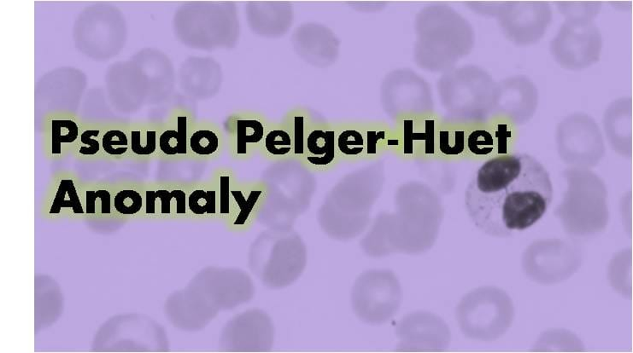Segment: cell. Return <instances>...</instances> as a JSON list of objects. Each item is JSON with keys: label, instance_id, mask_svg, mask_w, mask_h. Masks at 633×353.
<instances>
[{"label": "cell", "instance_id": "4", "mask_svg": "<svg viewBox=\"0 0 633 353\" xmlns=\"http://www.w3.org/2000/svg\"><path fill=\"white\" fill-rule=\"evenodd\" d=\"M72 208L75 214H85L83 205L74 181L71 180H62L59 184L57 194L51 205L50 214H58L60 213L62 208Z\"/></svg>", "mask_w": 633, "mask_h": 353}, {"label": "cell", "instance_id": "9", "mask_svg": "<svg viewBox=\"0 0 633 353\" xmlns=\"http://www.w3.org/2000/svg\"><path fill=\"white\" fill-rule=\"evenodd\" d=\"M190 146L195 154L210 155L219 148V139L216 132L209 129L196 131L190 139Z\"/></svg>", "mask_w": 633, "mask_h": 353}, {"label": "cell", "instance_id": "5", "mask_svg": "<svg viewBox=\"0 0 633 353\" xmlns=\"http://www.w3.org/2000/svg\"><path fill=\"white\" fill-rule=\"evenodd\" d=\"M264 136V126L257 120L237 121V154L246 155L248 144L260 142Z\"/></svg>", "mask_w": 633, "mask_h": 353}, {"label": "cell", "instance_id": "14", "mask_svg": "<svg viewBox=\"0 0 633 353\" xmlns=\"http://www.w3.org/2000/svg\"><path fill=\"white\" fill-rule=\"evenodd\" d=\"M267 150L273 155H286L292 150V139L285 130H272L266 136Z\"/></svg>", "mask_w": 633, "mask_h": 353}, {"label": "cell", "instance_id": "16", "mask_svg": "<svg viewBox=\"0 0 633 353\" xmlns=\"http://www.w3.org/2000/svg\"><path fill=\"white\" fill-rule=\"evenodd\" d=\"M103 150L111 155H124L128 151V140L127 135L119 130H111L103 137Z\"/></svg>", "mask_w": 633, "mask_h": 353}, {"label": "cell", "instance_id": "12", "mask_svg": "<svg viewBox=\"0 0 633 353\" xmlns=\"http://www.w3.org/2000/svg\"><path fill=\"white\" fill-rule=\"evenodd\" d=\"M114 206L118 213L132 215L139 213L143 206L142 195L136 191L128 189L117 193L114 200Z\"/></svg>", "mask_w": 633, "mask_h": 353}, {"label": "cell", "instance_id": "2", "mask_svg": "<svg viewBox=\"0 0 633 353\" xmlns=\"http://www.w3.org/2000/svg\"><path fill=\"white\" fill-rule=\"evenodd\" d=\"M310 153L307 159L311 164L327 166L335 158V133L325 130H314L307 139Z\"/></svg>", "mask_w": 633, "mask_h": 353}, {"label": "cell", "instance_id": "3", "mask_svg": "<svg viewBox=\"0 0 633 353\" xmlns=\"http://www.w3.org/2000/svg\"><path fill=\"white\" fill-rule=\"evenodd\" d=\"M187 117L177 118V130H167L159 139L160 150L165 155H186L187 153Z\"/></svg>", "mask_w": 633, "mask_h": 353}, {"label": "cell", "instance_id": "19", "mask_svg": "<svg viewBox=\"0 0 633 353\" xmlns=\"http://www.w3.org/2000/svg\"><path fill=\"white\" fill-rule=\"evenodd\" d=\"M100 132L99 130H87L81 136V143L85 146L81 147L79 152L84 155H94L97 154L99 150V141L92 139L94 137H99Z\"/></svg>", "mask_w": 633, "mask_h": 353}, {"label": "cell", "instance_id": "7", "mask_svg": "<svg viewBox=\"0 0 633 353\" xmlns=\"http://www.w3.org/2000/svg\"><path fill=\"white\" fill-rule=\"evenodd\" d=\"M262 193V191H231L233 198L239 207V213L233 225H246Z\"/></svg>", "mask_w": 633, "mask_h": 353}, {"label": "cell", "instance_id": "20", "mask_svg": "<svg viewBox=\"0 0 633 353\" xmlns=\"http://www.w3.org/2000/svg\"><path fill=\"white\" fill-rule=\"evenodd\" d=\"M220 213L221 214H228L230 213V177H220Z\"/></svg>", "mask_w": 633, "mask_h": 353}, {"label": "cell", "instance_id": "11", "mask_svg": "<svg viewBox=\"0 0 633 353\" xmlns=\"http://www.w3.org/2000/svg\"><path fill=\"white\" fill-rule=\"evenodd\" d=\"M338 147L339 151L344 155H360L364 150V137L358 130H344L339 135Z\"/></svg>", "mask_w": 633, "mask_h": 353}, {"label": "cell", "instance_id": "6", "mask_svg": "<svg viewBox=\"0 0 633 353\" xmlns=\"http://www.w3.org/2000/svg\"><path fill=\"white\" fill-rule=\"evenodd\" d=\"M79 135V129L75 121L69 120H54L51 121V153L60 155L61 146L64 143H74Z\"/></svg>", "mask_w": 633, "mask_h": 353}, {"label": "cell", "instance_id": "21", "mask_svg": "<svg viewBox=\"0 0 633 353\" xmlns=\"http://www.w3.org/2000/svg\"><path fill=\"white\" fill-rule=\"evenodd\" d=\"M295 155L303 154V117H295Z\"/></svg>", "mask_w": 633, "mask_h": 353}, {"label": "cell", "instance_id": "1", "mask_svg": "<svg viewBox=\"0 0 633 353\" xmlns=\"http://www.w3.org/2000/svg\"><path fill=\"white\" fill-rule=\"evenodd\" d=\"M553 200V185L541 162L528 154L499 155L478 169L466 191V207L478 228L508 237L532 227Z\"/></svg>", "mask_w": 633, "mask_h": 353}, {"label": "cell", "instance_id": "18", "mask_svg": "<svg viewBox=\"0 0 633 353\" xmlns=\"http://www.w3.org/2000/svg\"><path fill=\"white\" fill-rule=\"evenodd\" d=\"M151 193L154 198L160 200V213L162 214H171L173 200L186 196V193L184 191H180V189H176V191H172L161 189V191H151Z\"/></svg>", "mask_w": 633, "mask_h": 353}, {"label": "cell", "instance_id": "8", "mask_svg": "<svg viewBox=\"0 0 633 353\" xmlns=\"http://www.w3.org/2000/svg\"><path fill=\"white\" fill-rule=\"evenodd\" d=\"M188 205L194 214H214L217 213V192L196 189L189 196Z\"/></svg>", "mask_w": 633, "mask_h": 353}, {"label": "cell", "instance_id": "17", "mask_svg": "<svg viewBox=\"0 0 633 353\" xmlns=\"http://www.w3.org/2000/svg\"><path fill=\"white\" fill-rule=\"evenodd\" d=\"M86 200H87V208L86 213L87 214H94L96 213V203H97L98 199L101 202V213L103 214H109L111 213L110 210V193L108 191H87L86 192Z\"/></svg>", "mask_w": 633, "mask_h": 353}, {"label": "cell", "instance_id": "15", "mask_svg": "<svg viewBox=\"0 0 633 353\" xmlns=\"http://www.w3.org/2000/svg\"><path fill=\"white\" fill-rule=\"evenodd\" d=\"M468 147L473 155L491 154L495 147L493 137L487 130H475L468 137Z\"/></svg>", "mask_w": 633, "mask_h": 353}, {"label": "cell", "instance_id": "10", "mask_svg": "<svg viewBox=\"0 0 633 353\" xmlns=\"http://www.w3.org/2000/svg\"><path fill=\"white\" fill-rule=\"evenodd\" d=\"M465 132L461 130H446L439 132V150L444 155H457L464 152Z\"/></svg>", "mask_w": 633, "mask_h": 353}, {"label": "cell", "instance_id": "13", "mask_svg": "<svg viewBox=\"0 0 633 353\" xmlns=\"http://www.w3.org/2000/svg\"><path fill=\"white\" fill-rule=\"evenodd\" d=\"M132 151L139 155H150L157 148V132L140 130L131 132Z\"/></svg>", "mask_w": 633, "mask_h": 353}]
</instances>
